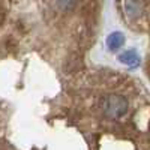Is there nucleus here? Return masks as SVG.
<instances>
[{
  "label": "nucleus",
  "mask_w": 150,
  "mask_h": 150,
  "mask_svg": "<svg viewBox=\"0 0 150 150\" xmlns=\"http://www.w3.org/2000/svg\"><path fill=\"white\" fill-rule=\"evenodd\" d=\"M123 8H125V14L132 20L140 18L143 15V12H144L143 0H125Z\"/></svg>",
  "instance_id": "obj_2"
},
{
  "label": "nucleus",
  "mask_w": 150,
  "mask_h": 150,
  "mask_svg": "<svg viewBox=\"0 0 150 150\" xmlns=\"http://www.w3.org/2000/svg\"><path fill=\"white\" fill-rule=\"evenodd\" d=\"M119 62H122L123 65H126L129 68H138L141 60H140V56L137 54L134 50H128V51H123L120 56H119Z\"/></svg>",
  "instance_id": "obj_3"
},
{
  "label": "nucleus",
  "mask_w": 150,
  "mask_h": 150,
  "mask_svg": "<svg viewBox=\"0 0 150 150\" xmlns=\"http://www.w3.org/2000/svg\"><path fill=\"white\" fill-rule=\"evenodd\" d=\"M123 44H125V35L122 32H112L107 38V47L110 51H117Z\"/></svg>",
  "instance_id": "obj_4"
},
{
  "label": "nucleus",
  "mask_w": 150,
  "mask_h": 150,
  "mask_svg": "<svg viewBox=\"0 0 150 150\" xmlns=\"http://www.w3.org/2000/svg\"><path fill=\"white\" fill-rule=\"evenodd\" d=\"M101 107L105 112V116L110 119H119L128 112L129 102L123 95L119 93H110L105 98H102Z\"/></svg>",
  "instance_id": "obj_1"
},
{
  "label": "nucleus",
  "mask_w": 150,
  "mask_h": 150,
  "mask_svg": "<svg viewBox=\"0 0 150 150\" xmlns=\"http://www.w3.org/2000/svg\"><path fill=\"white\" fill-rule=\"evenodd\" d=\"M77 5V0H56V6L59 11H63V12H68V11H72Z\"/></svg>",
  "instance_id": "obj_5"
}]
</instances>
